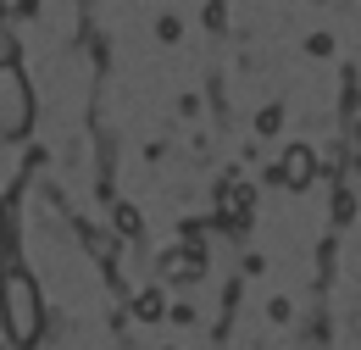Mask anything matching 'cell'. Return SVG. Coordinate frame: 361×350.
I'll return each mask as SVG.
<instances>
[{
	"mask_svg": "<svg viewBox=\"0 0 361 350\" xmlns=\"http://www.w3.org/2000/svg\"><path fill=\"white\" fill-rule=\"evenodd\" d=\"M306 50H312V56H328V50H334V40H328V34H312V44H306Z\"/></svg>",
	"mask_w": 361,
	"mask_h": 350,
	"instance_id": "9",
	"label": "cell"
},
{
	"mask_svg": "<svg viewBox=\"0 0 361 350\" xmlns=\"http://www.w3.org/2000/svg\"><path fill=\"white\" fill-rule=\"evenodd\" d=\"M0 350H6V334H0Z\"/></svg>",
	"mask_w": 361,
	"mask_h": 350,
	"instance_id": "10",
	"label": "cell"
},
{
	"mask_svg": "<svg viewBox=\"0 0 361 350\" xmlns=\"http://www.w3.org/2000/svg\"><path fill=\"white\" fill-rule=\"evenodd\" d=\"M0 206H6V200H0Z\"/></svg>",
	"mask_w": 361,
	"mask_h": 350,
	"instance_id": "11",
	"label": "cell"
},
{
	"mask_svg": "<svg viewBox=\"0 0 361 350\" xmlns=\"http://www.w3.org/2000/svg\"><path fill=\"white\" fill-rule=\"evenodd\" d=\"M267 178H272V183H283V189H295V195L312 189V183H317V150H312V145H289V150L272 162Z\"/></svg>",
	"mask_w": 361,
	"mask_h": 350,
	"instance_id": "3",
	"label": "cell"
},
{
	"mask_svg": "<svg viewBox=\"0 0 361 350\" xmlns=\"http://www.w3.org/2000/svg\"><path fill=\"white\" fill-rule=\"evenodd\" d=\"M117 228H123V234H145V217H139V212L128 206V200L117 206Z\"/></svg>",
	"mask_w": 361,
	"mask_h": 350,
	"instance_id": "7",
	"label": "cell"
},
{
	"mask_svg": "<svg viewBox=\"0 0 361 350\" xmlns=\"http://www.w3.org/2000/svg\"><path fill=\"white\" fill-rule=\"evenodd\" d=\"M161 311H167V306H161V289H139V295H134V317H139V322H156Z\"/></svg>",
	"mask_w": 361,
	"mask_h": 350,
	"instance_id": "5",
	"label": "cell"
},
{
	"mask_svg": "<svg viewBox=\"0 0 361 350\" xmlns=\"http://www.w3.org/2000/svg\"><path fill=\"white\" fill-rule=\"evenodd\" d=\"M356 217V195L350 189H334V222H350Z\"/></svg>",
	"mask_w": 361,
	"mask_h": 350,
	"instance_id": "6",
	"label": "cell"
},
{
	"mask_svg": "<svg viewBox=\"0 0 361 350\" xmlns=\"http://www.w3.org/2000/svg\"><path fill=\"white\" fill-rule=\"evenodd\" d=\"M283 128V106H267L262 117H256V133H278Z\"/></svg>",
	"mask_w": 361,
	"mask_h": 350,
	"instance_id": "8",
	"label": "cell"
},
{
	"mask_svg": "<svg viewBox=\"0 0 361 350\" xmlns=\"http://www.w3.org/2000/svg\"><path fill=\"white\" fill-rule=\"evenodd\" d=\"M161 272H167L173 284H195V278L206 272V251H200V245H183V251H173V256L161 262Z\"/></svg>",
	"mask_w": 361,
	"mask_h": 350,
	"instance_id": "4",
	"label": "cell"
},
{
	"mask_svg": "<svg viewBox=\"0 0 361 350\" xmlns=\"http://www.w3.org/2000/svg\"><path fill=\"white\" fill-rule=\"evenodd\" d=\"M34 128V89L17 61H0V139H23Z\"/></svg>",
	"mask_w": 361,
	"mask_h": 350,
	"instance_id": "2",
	"label": "cell"
},
{
	"mask_svg": "<svg viewBox=\"0 0 361 350\" xmlns=\"http://www.w3.org/2000/svg\"><path fill=\"white\" fill-rule=\"evenodd\" d=\"M0 334H6V345L17 350H34L45 339V301H39V284H34V272L17 262L0 267Z\"/></svg>",
	"mask_w": 361,
	"mask_h": 350,
	"instance_id": "1",
	"label": "cell"
}]
</instances>
